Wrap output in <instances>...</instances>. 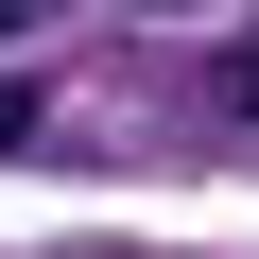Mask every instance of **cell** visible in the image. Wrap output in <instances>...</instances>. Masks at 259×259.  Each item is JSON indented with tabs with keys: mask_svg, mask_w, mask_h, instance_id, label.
<instances>
[{
	"mask_svg": "<svg viewBox=\"0 0 259 259\" xmlns=\"http://www.w3.org/2000/svg\"><path fill=\"white\" fill-rule=\"evenodd\" d=\"M207 104H225V139H259V52H225V69H207Z\"/></svg>",
	"mask_w": 259,
	"mask_h": 259,
	"instance_id": "cell-2",
	"label": "cell"
},
{
	"mask_svg": "<svg viewBox=\"0 0 259 259\" xmlns=\"http://www.w3.org/2000/svg\"><path fill=\"white\" fill-rule=\"evenodd\" d=\"M35 139H52V87H35V69H0V156H35Z\"/></svg>",
	"mask_w": 259,
	"mask_h": 259,
	"instance_id": "cell-1",
	"label": "cell"
},
{
	"mask_svg": "<svg viewBox=\"0 0 259 259\" xmlns=\"http://www.w3.org/2000/svg\"><path fill=\"white\" fill-rule=\"evenodd\" d=\"M35 18H52V0H0V35H35Z\"/></svg>",
	"mask_w": 259,
	"mask_h": 259,
	"instance_id": "cell-3",
	"label": "cell"
}]
</instances>
